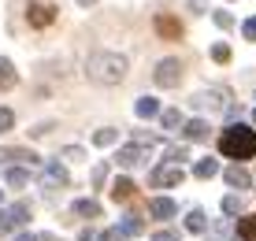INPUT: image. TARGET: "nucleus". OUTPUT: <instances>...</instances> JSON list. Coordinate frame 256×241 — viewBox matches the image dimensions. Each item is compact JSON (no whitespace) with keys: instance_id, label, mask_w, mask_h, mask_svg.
Instances as JSON below:
<instances>
[{"instance_id":"1","label":"nucleus","mask_w":256,"mask_h":241,"mask_svg":"<svg viewBox=\"0 0 256 241\" xmlns=\"http://www.w3.org/2000/svg\"><path fill=\"white\" fill-rule=\"evenodd\" d=\"M219 152L230 160H252L256 156V130L242 126V122H230L219 134Z\"/></svg>"},{"instance_id":"2","label":"nucleus","mask_w":256,"mask_h":241,"mask_svg":"<svg viewBox=\"0 0 256 241\" xmlns=\"http://www.w3.org/2000/svg\"><path fill=\"white\" fill-rule=\"evenodd\" d=\"M126 56H119V52H96V56L86 64V74L93 78V82H100V86H116L126 78Z\"/></svg>"},{"instance_id":"3","label":"nucleus","mask_w":256,"mask_h":241,"mask_svg":"<svg viewBox=\"0 0 256 241\" xmlns=\"http://www.w3.org/2000/svg\"><path fill=\"white\" fill-rule=\"evenodd\" d=\"M26 219H30V204H26V200L12 204V208H4V212H0V238L15 234V230H19Z\"/></svg>"},{"instance_id":"4","label":"nucleus","mask_w":256,"mask_h":241,"mask_svg":"<svg viewBox=\"0 0 256 241\" xmlns=\"http://www.w3.org/2000/svg\"><path fill=\"white\" fill-rule=\"evenodd\" d=\"M156 86L160 89H174L182 82V60H174V56H167V60H160V64H156Z\"/></svg>"},{"instance_id":"5","label":"nucleus","mask_w":256,"mask_h":241,"mask_svg":"<svg viewBox=\"0 0 256 241\" xmlns=\"http://www.w3.org/2000/svg\"><path fill=\"white\" fill-rule=\"evenodd\" d=\"M182 178H186V171H182L178 164H160L152 174H148V182H152V186H160V190H164V186H178Z\"/></svg>"},{"instance_id":"6","label":"nucleus","mask_w":256,"mask_h":241,"mask_svg":"<svg viewBox=\"0 0 256 241\" xmlns=\"http://www.w3.org/2000/svg\"><path fill=\"white\" fill-rule=\"evenodd\" d=\"M26 19H30V26L45 30V26H52V19H56V8H52V4H41V0H30V8H26Z\"/></svg>"},{"instance_id":"7","label":"nucleus","mask_w":256,"mask_h":241,"mask_svg":"<svg viewBox=\"0 0 256 241\" xmlns=\"http://www.w3.org/2000/svg\"><path fill=\"white\" fill-rule=\"evenodd\" d=\"M41 178H45L48 190H60V186H67V171L60 167V160H45V167H41Z\"/></svg>"},{"instance_id":"8","label":"nucleus","mask_w":256,"mask_h":241,"mask_svg":"<svg viewBox=\"0 0 256 241\" xmlns=\"http://www.w3.org/2000/svg\"><path fill=\"white\" fill-rule=\"evenodd\" d=\"M193 108L197 112H219V108H226V104H223V93H219V89H208V93L193 96Z\"/></svg>"},{"instance_id":"9","label":"nucleus","mask_w":256,"mask_h":241,"mask_svg":"<svg viewBox=\"0 0 256 241\" xmlns=\"http://www.w3.org/2000/svg\"><path fill=\"white\" fill-rule=\"evenodd\" d=\"M116 160H119L122 167H134V164H141V160H145V141H134V145H122Z\"/></svg>"},{"instance_id":"10","label":"nucleus","mask_w":256,"mask_h":241,"mask_svg":"<svg viewBox=\"0 0 256 241\" xmlns=\"http://www.w3.org/2000/svg\"><path fill=\"white\" fill-rule=\"evenodd\" d=\"M223 178H226V186H230V190H249L252 186V178H249V171H245V167H226L223 171Z\"/></svg>"},{"instance_id":"11","label":"nucleus","mask_w":256,"mask_h":241,"mask_svg":"<svg viewBox=\"0 0 256 241\" xmlns=\"http://www.w3.org/2000/svg\"><path fill=\"white\" fill-rule=\"evenodd\" d=\"M148 212H152L156 219H171L174 212H178V204H174L171 197H152L148 200Z\"/></svg>"},{"instance_id":"12","label":"nucleus","mask_w":256,"mask_h":241,"mask_svg":"<svg viewBox=\"0 0 256 241\" xmlns=\"http://www.w3.org/2000/svg\"><path fill=\"white\" fill-rule=\"evenodd\" d=\"M141 230H145V222H141L138 216H126L122 222H116V230H112V234H116V238H138Z\"/></svg>"},{"instance_id":"13","label":"nucleus","mask_w":256,"mask_h":241,"mask_svg":"<svg viewBox=\"0 0 256 241\" xmlns=\"http://www.w3.org/2000/svg\"><path fill=\"white\" fill-rule=\"evenodd\" d=\"M0 160L4 164H38V156L30 148H0Z\"/></svg>"},{"instance_id":"14","label":"nucleus","mask_w":256,"mask_h":241,"mask_svg":"<svg viewBox=\"0 0 256 241\" xmlns=\"http://www.w3.org/2000/svg\"><path fill=\"white\" fill-rule=\"evenodd\" d=\"M234 241H256V216H242V219H238Z\"/></svg>"},{"instance_id":"15","label":"nucleus","mask_w":256,"mask_h":241,"mask_svg":"<svg viewBox=\"0 0 256 241\" xmlns=\"http://www.w3.org/2000/svg\"><path fill=\"white\" fill-rule=\"evenodd\" d=\"M134 197V182H130V178H116V182H112V200H130Z\"/></svg>"},{"instance_id":"16","label":"nucleus","mask_w":256,"mask_h":241,"mask_svg":"<svg viewBox=\"0 0 256 241\" xmlns=\"http://www.w3.org/2000/svg\"><path fill=\"white\" fill-rule=\"evenodd\" d=\"M193 174H197V178H216L219 174V160H212V156L197 160V164H193Z\"/></svg>"},{"instance_id":"17","label":"nucleus","mask_w":256,"mask_h":241,"mask_svg":"<svg viewBox=\"0 0 256 241\" xmlns=\"http://www.w3.org/2000/svg\"><path fill=\"white\" fill-rule=\"evenodd\" d=\"M186 138H190V141H204V138H208V122H204V119H190V122H186Z\"/></svg>"},{"instance_id":"18","label":"nucleus","mask_w":256,"mask_h":241,"mask_svg":"<svg viewBox=\"0 0 256 241\" xmlns=\"http://www.w3.org/2000/svg\"><path fill=\"white\" fill-rule=\"evenodd\" d=\"M15 78H19V74H15L12 60H4V56H0V89H12V86H15Z\"/></svg>"},{"instance_id":"19","label":"nucleus","mask_w":256,"mask_h":241,"mask_svg":"<svg viewBox=\"0 0 256 241\" xmlns=\"http://www.w3.org/2000/svg\"><path fill=\"white\" fill-rule=\"evenodd\" d=\"M138 115L141 119H152V115H164V112H160V104H156V96H141L138 100Z\"/></svg>"},{"instance_id":"20","label":"nucleus","mask_w":256,"mask_h":241,"mask_svg":"<svg viewBox=\"0 0 256 241\" xmlns=\"http://www.w3.org/2000/svg\"><path fill=\"white\" fill-rule=\"evenodd\" d=\"M74 216L96 219V216H100V204H96V200H74Z\"/></svg>"},{"instance_id":"21","label":"nucleus","mask_w":256,"mask_h":241,"mask_svg":"<svg viewBox=\"0 0 256 241\" xmlns=\"http://www.w3.org/2000/svg\"><path fill=\"white\" fill-rule=\"evenodd\" d=\"M160 122H164V130H178V126H186V119H182V112L178 108H167L160 115Z\"/></svg>"},{"instance_id":"22","label":"nucleus","mask_w":256,"mask_h":241,"mask_svg":"<svg viewBox=\"0 0 256 241\" xmlns=\"http://www.w3.org/2000/svg\"><path fill=\"white\" fill-rule=\"evenodd\" d=\"M116 141H119V130H112V126H104V130H96V134H93V145H100V148L116 145Z\"/></svg>"},{"instance_id":"23","label":"nucleus","mask_w":256,"mask_h":241,"mask_svg":"<svg viewBox=\"0 0 256 241\" xmlns=\"http://www.w3.org/2000/svg\"><path fill=\"white\" fill-rule=\"evenodd\" d=\"M156 30H160L164 38H178V34H182V26L174 22V19H167V15H160V19H156Z\"/></svg>"},{"instance_id":"24","label":"nucleus","mask_w":256,"mask_h":241,"mask_svg":"<svg viewBox=\"0 0 256 241\" xmlns=\"http://www.w3.org/2000/svg\"><path fill=\"white\" fill-rule=\"evenodd\" d=\"M208 226V219H204V212L200 208H193L190 216H186V230H193V234H200V230Z\"/></svg>"},{"instance_id":"25","label":"nucleus","mask_w":256,"mask_h":241,"mask_svg":"<svg viewBox=\"0 0 256 241\" xmlns=\"http://www.w3.org/2000/svg\"><path fill=\"white\" fill-rule=\"evenodd\" d=\"M26 182H30V174H26L22 167H12V171H8V186H12V190H22Z\"/></svg>"},{"instance_id":"26","label":"nucleus","mask_w":256,"mask_h":241,"mask_svg":"<svg viewBox=\"0 0 256 241\" xmlns=\"http://www.w3.org/2000/svg\"><path fill=\"white\" fill-rule=\"evenodd\" d=\"M182 160H190V148L186 145H171V148H167V164H178L182 167Z\"/></svg>"},{"instance_id":"27","label":"nucleus","mask_w":256,"mask_h":241,"mask_svg":"<svg viewBox=\"0 0 256 241\" xmlns=\"http://www.w3.org/2000/svg\"><path fill=\"white\" fill-rule=\"evenodd\" d=\"M112 238H116V234H112V230H82V241H112Z\"/></svg>"},{"instance_id":"28","label":"nucleus","mask_w":256,"mask_h":241,"mask_svg":"<svg viewBox=\"0 0 256 241\" xmlns=\"http://www.w3.org/2000/svg\"><path fill=\"white\" fill-rule=\"evenodd\" d=\"M212 60H216V64H226V60H230V44H212Z\"/></svg>"},{"instance_id":"29","label":"nucleus","mask_w":256,"mask_h":241,"mask_svg":"<svg viewBox=\"0 0 256 241\" xmlns=\"http://www.w3.org/2000/svg\"><path fill=\"white\" fill-rule=\"evenodd\" d=\"M223 212H226V216H238V212H242V197H238V193L223 197Z\"/></svg>"},{"instance_id":"30","label":"nucleus","mask_w":256,"mask_h":241,"mask_svg":"<svg viewBox=\"0 0 256 241\" xmlns=\"http://www.w3.org/2000/svg\"><path fill=\"white\" fill-rule=\"evenodd\" d=\"M15 126V115H12V108H0V134H8Z\"/></svg>"},{"instance_id":"31","label":"nucleus","mask_w":256,"mask_h":241,"mask_svg":"<svg viewBox=\"0 0 256 241\" xmlns=\"http://www.w3.org/2000/svg\"><path fill=\"white\" fill-rule=\"evenodd\" d=\"M212 19H216V26H223V30H230V26H234L230 12H216V15H212Z\"/></svg>"},{"instance_id":"32","label":"nucleus","mask_w":256,"mask_h":241,"mask_svg":"<svg viewBox=\"0 0 256 241\" xmlns=\"http://www.w3.org/2000/svg\"><path fill=\"white\" fill-rule=\"evenodd\" d=\"M104 178H108V164H96L93 167V186H100Z\"/></svg>"},{"instance_id":"33","label":"nucleus","mask_w":256,"mask_h":241,"mask_svg":"<svg viewBox=\"0 0 256 241\" xmlns=\"http://www.w3.org/2000/svg\"><path fill=\"white\" fill-rule=\"evenodd\" d=\"M242 34H245V41H256V19H245Z\"/></svg>"},{"instance_id":"34","label":"nucleus","mask_w":256,"mask_h":241,"mask_svg":"<svg viewBox=\"0 0 256 241\" xmlns=\"http://www.w3.org/2000/svg\"><path fill=\"white\" fill-rule=\"evenodd\" d=\"M152 241H178V234H174V230H156Z\"/></svg>"},{"instance_id":"35","label":"nucleus","mask_w":256,"mask_h":241,"mask_svg":"<svg viewBox=\"0 0 256 241\" xmlns=\"http://www.w3.org/2000/svg\"><path fill=\"white\" fill-rule=\"evenodd\" d=\"M60 156H64V160H82L86 152H82V148H74V145H70V148H64V152H60Z\"/></svg>"},{"instance_id":"36","label":"nucleus","mask_w":256,"mask_h":241,"mask_svg":"<svg viewBox=\"0 0 256 241\" xmlns=\"http://www.w3.org/2000/svg\"><path fill=\"white\" fill-rule=\"evenodd\" d=\"M15 241H41V238H34V234H19Z\"/></svg>"},{"instance_id":"37","label":"nucleus","mask_w":256,"mask_h":241,"mask_svg":"<svg viewBox=\"0 0 256 241\" xmlns=\"http://www.w3.org/2000/svg\"><path fill=\"white\" fill-rule=\"evenodd\" d=\"M41 241H60V238H52V234H41Z\"/></svg>"},{"instance_id":"38","label":"nucleus","mask_w":256,"mask_h":241,"mask_svg":"<svg viewBox=\"0 0 256 241\" xmlns=\"http://www.w3.org/2000/svg\"><path fill=\"white\" fill-rule=\"evenodd\" d=\"M78 4H82V8H90V4H96V0H78Z\"/></svg>"},{"instance_id":"39","label":"nucleus","mask_w":256,"mask_h":241,"mask_svg":"<svg viewBox=\"0 0 256 241\" xmlns=\"http://www.w3.org/2000/svg\"><path fill=\"white\" fill-rule=\"evenodd\" d=\"M252 122H256V112H252Z\"/></svg>"}]
</instances>
